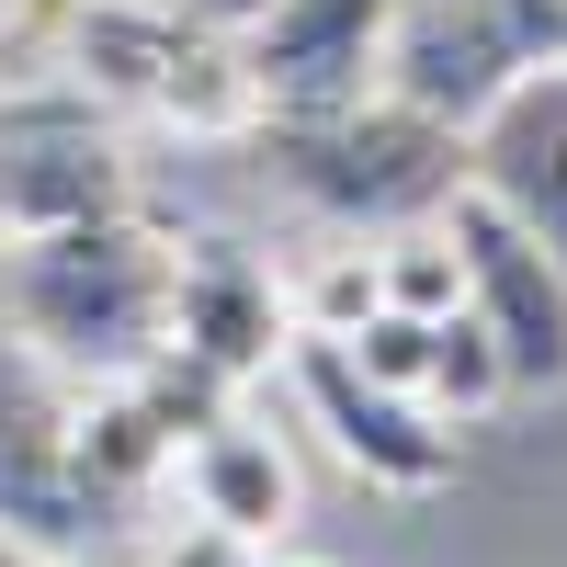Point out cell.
<instances>
[{
  "label": "cell",
  "instance_id": "cell-1",
  "mask_svg": "<svg viewBox=\"0 0 567 567\" xmlns=\"http://www.w3.org/2000/svg\"><path fill=\"white\" fill-rule=\"evenodd\" d=\"M12 341L69 386H125L171 352V239L136 216L12 239Z\"/></svg>",
  "mask_w": 567,
  "mask_h": 567
},
{
  "label": "cell",
  "instance_id": "cell-2",
  "mask_svg": "<svg viewBox=\"0 0 567 567\" xmlns=\"http://www.w3.org/2000/svg\"><path fill=\"white\" fill-rule=\"evenodd\" d=\"M261 136H272L284 182L352 227H432L465 182V136L432 125L420 103H398V91H363L341 114H284Z\"/></svg>",
  "mask_w": 567,
  "mask_h": 567
},
{
  "label": "cell",
  "instance_id": "cell-3",
  "mask_svg": "<svg viewBox=\"0 0 567 567\" xmlns=\"http://www.w3.org/2000/svg\"><path fill=\"white\" fill-rule=\"evenodd\" d=\"M103 216H136L114 114L58 69L0 80V239H58V227H103Z\"/></svg>",
  "mask_w": 567,
  "mask_h": 567
},
{
  "label": "cell",
  "instance_id": "cell-4",
  "mask_svg": "<svg viewBox=\"0 0 567 567\" xmlns=\"http://www.w3.org/2000/svg\"><path fill=\"white\" fill-rule=\"evenodd\" d=\"M443 239L465 261V307H477V329L511 363V398H556L567 386V261L534 239V227H511L477 182H454Z\"/></svg>",
  "mask_w": 567,
  "mask_h": 567
},
{
  "label": "cell",
  "instance_id": "cell-5",
  "mask_svg": "<svg viewBox=\"0 0 567 567\" xmlns=\"http://www.w3.org/2000/svg\"><path fill=\"white\" fill-rule=\"evenodd\" d=\"M296 352V307H284L272 261H250L227 227L171 239V363H194L205 386H250Z\"/></svg>",
  "mask_w": 567,
  "mask_h": 567
},
{
  "label": "cell",
  "instance_id": "cell-6",
  "mask_svg": "<svg viewBox=\"0 0 567 567\" xmlns=\"http://www.w3.org/2000/svg\"><path fill=\"white\" fill-rule=\"evenodd\" d=\"M523 69H534V45H523V23H511V0H398L374 91H398V103H420L432 125L465 136Z\"/></svg>",
  "mask_w": 567,
  "mask_h": 567
},
{
  "label": "cell",
  "instance_id": "cell-7",
  "mask_svg": "<svg viewBox=\"0 0 567 567\" xmlns=\"http://www.w3.org/2000/svg\"><path fill=\"white\" fill-rule=\"evenodd\" d=\"M284 363H296V398H307V420L329 432V454H341L352 477L398 488V499H432L454 477V420H432L409 386H374L341 341H296Z\"/></svg>",
  "mask_w": 567,
  "mask_h": 567
},
{
  "label": "cell",
  "instance_id": "cell-8",
  "mask_svg": "<svg viewBox=\"0 0 567 567\" xmlns=\"http://www.w3.org/2000/svg\"><path fill=\"white\" fill-rule=\"evenodd\" d=\"M386 12L398 0H272V12L239 34V58L261 80L272 125L284 114H341L374 91V58H386Z\"/></svg>",
  "mask_w": 567,
  "mask_h": 567
},
{
  "label": "cell",
  "instance_id": "cell-9",
  "mask_svg": "<svg viewBox=\"0 0 567 567\" xmlns=\"http://www.w3.org/2000/svg\"><path fill=\"white\" fill-rule=\"evenodd\" d=\"M465 182L567 261V58L523 69L477 125H465Z\"/></svg>",
  "mask_w": 567,
  "mask_h": 567
},
{
  "label": "cell",
  "instance_id": "cell-10",
  "mask_svg": "<svg viewBox=\"0 0 567 567\" xmlns=\"http://www.w3.org/2000/svg\"><path fill=\"white\" fill-rule=\"evenodd\" d=\"M171 477H182V499H194V523H227L250 545H272L284 523H296V465H284V443L261 432V420H239V409L194 420L182 454H171Z\"/></svg>",
  "mask_w": 567,
  "mask_h": 567
},
{
  "label": "cell",
  "instance_id": "cell-11",
  "mask_svg": "<svg viewBox=\"0 0 567 567\" xmlns=\"http://www.w3.org/2000/svg\"><path fill=\"white\" fill-rule=\"evenodd\" d=\"M499 398H511V363H499V341L477 329V307H454V318L432 329V363H420V409L465 432V420H488Z\"/></svg>",
  "mask_w": 567,
  "mask_h": 567
},
{
  "label": "cell",
  "instance_id": "cell-12",
  "mask_svg": "<svg viewBox=\"0 0 567 567\" xmlns=\"http://www.w3.org/2000/svg\"><path fill=\"white\" fill-rule=\"evenodd\" d=\"M374 296L409 307V318H454V307H465V261H454V239H443V216L374 239Z\"/></svg>",
  "mask_w": 567,
  "mask_h": 567
},
{
  "label": "cell",
  "instance_id": "cell-13",
  "mask_svg": "<svg viewBox=\"0 0 567 567\" xmlns=\"http://www.w3.org/2000/svg\"><path fill=\"white\" fill-rule=\"evenodd\" d=\"M284 307H296V341H352V329L386 307L374 296V250H329L307 284H284Z\"/></svg>",
  "mask_w": 567,
  "mask_h": 567
},
{
  "label": "cell",
  "instance_id": "cell-14",
  "mask_svg": "<svg viewBox=\"0 0 567 567\" xmlns=\"http://www.w3.org/2000/svg\"><path fill=\"white\" fill-rule=\"evenodd\" d=\"M432 329H443V318H409V307H374V318L352 329L341 352H352V363L374 374V386H409V398H420V363H432Z\"/></svg>",
  "mask_w": 567,
  "mask_h": 567
},
{
  "label": "cell",
  "instance_id": "cell-15",
  "mask_svg": "<svg viewBox=\"0 0 567 567\" xmlns=\"http://www.w3.org/2000/svg\"><path fill=\"white\" fill-rule=\"evenodd\" d=\"M148 567H261V545L227 534V523H171V534L148 545Z\"/></svg>",
  "mask_w": 567,
  "mask_h": 567
},
{
  "label": "cell",
  "instance_id": "cell-16",
  "mask_svg": "<svg viewBox=\"0 0 567 567\" xmlns=\"http://www.w3.org/2000/svg\"><path fill=\"white\" fill-rule=\"evenodd\" d=\"M171 12H194L205 34H250V23L272 12V0H171Z\"/></svg>",
  "mask_w": 567,
  "mask_h": 567
},
{
  "label": "cell",
  "instance_id": "cell-17",
  "mask_svg": "<svg viewBox=\"0 0 567 567\" xmlns=\"http://www.w3.org/2000/svg\"><path fill=\"white\" fill-rule=\"evenodd\" d=\"M261 567H329V556H284V545H261Z\"/></svg>",
  "mask_w": 567,
  "mask_h": 567
}]
</instances>
